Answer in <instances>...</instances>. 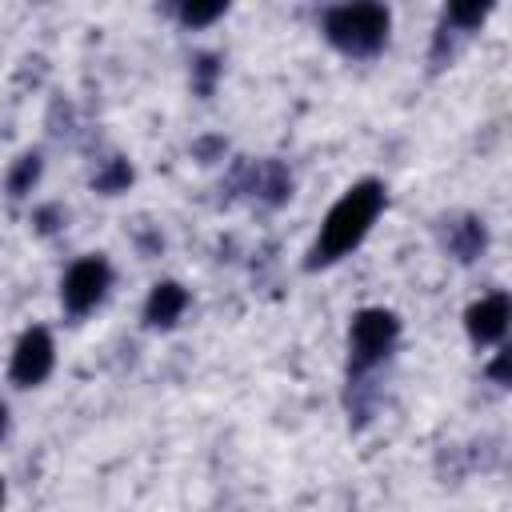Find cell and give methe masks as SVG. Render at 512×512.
<instances>
[{
    "mask_svg": "<svg viewBox=\"0 0 512 512\" xmlns=\"http://www.w3.org/2000/svg\"><path fill=\"white\" fill-rule=\"evenodd\" d=\"M36 180H40V156L36 152H24L12 164V172H8V196H28Z\"/></svg>",
    "mask_w": 512,
    "mask_h": 512,
    "instance_id": "cell-8",
    "label": "cell"
},
{
    "mask_svg": "<svg viewBox=\"0 0 512 512\" xmlns=\"http://www.w3.org/2000/svg\"><path fill=\"white\" fill-rule=\"evenodd\" d=\"M380 208H384V184H380V180H360V184H352V188L328 208V216H324V224H320V236H316V244H312V252H308V268H324V264H336L340 256H348V252L368 236V228L376 224Z\"/></svg>",
    "mask_w": 512,
    "mask_h": 512,
    "instance_id": "cell-1",
    "label": "cell"
},
{
    "mask_svg": "<svg viewBox=\"0 0 512 512\" xmlns=\"http://www.w3.org/2000/svg\"><path fill=\"white\" fill-rule=\"evenodd\" d=\"M488 372H492V380H496V384H508V352H500V356L492 360V368H488Z\"/></svg>",
    "mask_w": 512,
    "mask_h": 512,
    "instance_id": "cell-13",
    "label": "cell"
},
{
    "mask_svg": "<svg viewBox=\"0 0 512 512\" xmlns=\"http://www.w3.org/2000/svg\"><path fill=\"white\" fill-rule=\"evenodd\" d=\"M224 8H228L224 0H216V4H184L180 8V20L192 24V28H200V24H212L216 16H224Z\"/></svg>",
    "mask_w": 512,
    "mask_h": 512,
    "instance_id": "cell-10",
    "label": "cell"
},
{
    "mask_svg": "<svg viewBox=\"0 0 512 512\" xmlns=\"http://www.w3.org/2000/svg\"><path fill=\"white\" fill-rule=\"evenodd\" d=\"M108 284H112L108 260H104V256H84V260H76V264L64 272V280H60V300H64V308H68L72 316H84V312H92V308L108 296Z\"/></svg>",
    "mask_w": 512,
    "mask_h": 512,
    "instance_id": "cell-4",
    "label": "cell"
},
{
    "mask_svg": "<svg viewBox=\"0 0 512 512\" xmlns=\"http://www.w3.org/2000/svg\"><path fill=\"white\" fill-rule=\"evenodd\" d=\"M392 16L384 4H340L324 16V36L348 56H372L384 48Z\"/></svg>",
    "mask_w": 512,
    "mask_h": 512,
    "instance_id": "cell-2",
    "label": "cell"
},
{
    "mask_svg": "<svg viewBox=\"0 0 512 512\" xmlns=\"http://www.w3.org/2000/svg\"><path fill=\"white\" fill-rule=\"evenodd\" d=\"M188 308V292L176 284V280H160L152 292H148V304H144V320L152 328H172Z\"/></svg>",
    "mask_w": 512,
    "mask_h": 512,
    "instance_id": "cell-7",
    "label": "cell"
},
{
    "mask_svg": "<svg viewBox=\"0 0 512 512\" xmlns=\"http://www.w3.org/2000/svg\"><path fill=\"white\" fill-rule=\"evenodd\" d=\"M488 12H492V4L472 0V4H452V8H448V20H452V24H460V28H476Z\"/></svg>",
    "mask_w": 512,
    "mask_h": 512,
    "instance_id": "cell-11",
    "label": "cell"
},
{
    "mask_svg": "<svg viewBox=\"0 0 512 512\" xmlns=\"http://www.w3.org/2000/svg\"><path fill=\"white\" fill-rule=\"evenodd\" d=\"M52 360H56L52 336H48L44 328H28V332L16 340V352H12V380H16L20 388L40 384V380H48Z\"/></svg>",
    "mask_w": 512,
    "mask_h": 512,
    "instance_id": "cell-5",
    "label": "cell"
},
{
    "mask_svg": "<svg viewBox=\"0 0 512 512\" xmlns=\"http://www.w3.org/2000/svg\"><path fill=\"white\" fill-rule=\"evenodd\" d=\"M508 320H512V308H508L504 292H488L464 312V328H468L472 344H496L508 332Z\"/></svg>",
    "mask_w": 512,
    "mask_h": 512,
    "instance_id": "cell-6",
    "label": "cell"
},
{
    "mask_svg": "<svg viewBox=\"0 0 512 512\" xmlns=\"http://www.w3.org/2000/svg\"><path fill=\"white\" fill-rule=\"evenodd\" d=\"M0 504H4V480H0Z\"/></svg>",
    "mask_w": 512,
    "mask_h": 512,
    "instance_id": "cell-15",
    "label": "cell"
},
{
    "mask_svg": "<svg viewBox=\"0 0 512 512\" xmlns=\"http://www.w3.org/2000/svg\"><path fill=\"white\" fill-rule=\"evenodd\" d=\"M4 428H8V408L0 404V436H4Z\"/></svg>",
    "mask_w": 512,
    "mask_h": 512,
    "instance_id": "cell-14",
    "label": "cell"
},
{
    "mask_svg": "<svg viewBox=\"0 0 512 512\" xmlns=\"http://www.w3.org/2000/svg\"><path fill=\"white\" fill-rule=\"evenodd\" d=\"M196 72H200L196 88H200V92L208 96V92H212V76L220 72V68H216V56H200V60H196Z\"/></svg>",
    "mask_w": 512,
    "mask_h": 512,
    "instance_id": "cell-12",
    "label": "cell"
},
{
    "mask_svg": "<svg viewBox=\"0 0 512 512\" xmlns=\"http://www.w3.org/2000/svg\"><path fill=\"white\" fill-rule=\"evenodd\" d=\"M100 192H108V196H116V192H124L128 184H132V168H128V160H112L96 180H92Z\"/></svg>",
    "mask_w": 512,
    "mask_h": 512,
    "instance_id": "cell-9",
    "label": "cell"
},
{
    "mask_svg": "<svg viewBox=\"0 0 512 512\" xmlns=\"http://www.w3.org/2000/svg\"><path fill=\"white\" fill-rule=\"evenodd\" d=\"M400 336V320L396 312L388 308H364L352 316V328H348V352H352V364L356 368H368L376 360H384L392 352Z\"/></svg>",
    "mask_w": 512,
    "mask_h": 512,
    "instance_id": "cell-3",
    "label": "cell"
}]
</instances>
